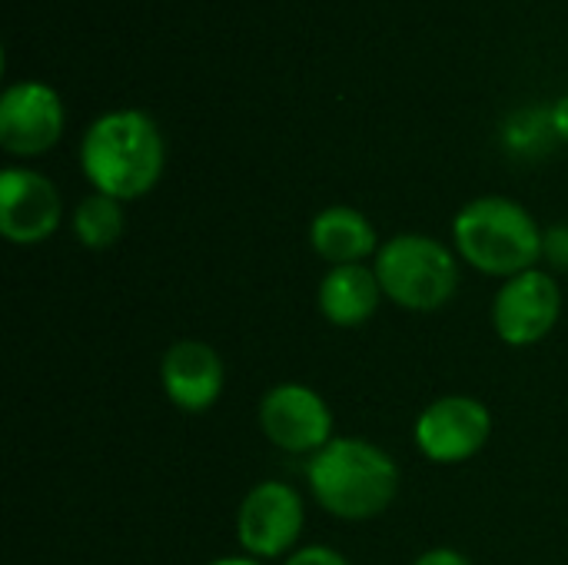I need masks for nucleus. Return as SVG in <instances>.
Instances as JSON below:
<instances>
[{
	"mask_svg": "<svg viewBox=\"0 0 568 565\" xmlns=\"http://www.w3.org/2000/svg\"><path fill=\"white\" fill-rule=\"evenodd\" d=\"M549 123H552V133L568 143V93H562V97L552 103V110H549Z\"/></svg>",
	"mask_w": 568,
	"mask_h": 565,
	"instance_id": "a211bd4d",
	"label": "nucleus"
},
{
	"mask_svg": "<svg viewBox=\"0 0 568 565\" xmlns=\"http://www.w3.org/2000/svg\"><path fill=\"white\" fill-rule=\"evenodd\" d=\"M260 433L270 446L290 456H316L336 440L329 403L306 383H280L263 393L256 410Z\"/></svg>",
	"mask_w": 568,
	"mask_h": 565,
	"instance_id": "423d86ee",
	"label": "nucleus"
},
{
	"mask_svg": "<svg viewBox=\"0 0 568 565\" xmlns=\"http://www.w3.org/2000/svg\"><path fill=\"white\" fill-rule=\"evenodd\" d=\"M306 486L320 509L343 523L383 516L399 496L396 460L359 436H336L306 460Z\"/></svg>",
	"mask_w": 568,
	"mask_h": 565,
	"instance_id": "f03ea898",
	"label": "nucleus"
},
{
	"mask_svg": "<svg viewBox=\"0 0 568 565\" xmlns=\"http://www.w3.org/2000/svg\"><path fill=\"white\" fill-rule=\"evenodd\" d=\"M493 436V413L483 400L453 393L433 400L413 426L416 450L436 466H459L469 463L486 450Z\"/></svg>",
	"mask_w": 568,
	"mask_h": 565,
	"instance_id": "0eeeda50",
	"label": "nucleus"
},
{
	"mask_svg": "<svg viewBox=\"0 0 568 565\" xmlns=\"http://www.w3.org/2000/svg\"><path fill=\"white\" fill-rule=\"evenodd\" d=\"M542 260H549L559 273H568V223L546 230V236H542Z\"/></svg>",
	"mask_w": 568,
	"mask_h": 565,
	"instance_id": "2eb2a0df",
	"label": "nucleus"
},
{
	"mask_svg": "<svg viewBox=\"0 0 568 565\" xmlns=\"http://www.w3.org/2000/svg\"><path fill=\"white\" fill-rule=\"evenodd\" d=\"M67 110L60 93L43 80H17L0 97V147L30 160L53 150L63 137Z\"/></svg>",
	"mask_w": 568,
	"mask_h": 565,
	"instance_id": "1a4fd4ad",
	"label": "nucleus"
},
{
	"mask_svg": "<svg viewBox=\"0 0 568 565\" xmlns=\"http://www.w3.org/2000/svg\"><path fill=\"white\" fill-rule=\"evenodd\" d=\"M283 565H353L339 549L333 546H303L293 556H286Z\"/></svg>",
	"mask_w": 568,
	"mask_h": 565,
	"instance_id": "dca6fc26",
	"label": "nucleus"
},
{
	"mask_svg": "<svg viewBox=\"0 0 568 565\" xmlns=\"http://www.w3.org/2000/svg\"><path fill=\"white\" fill-rule=\"evenodd\" d=\"M413 565H473L463 553H456V549H446V546H439V549H429V553H423L419 559Z\"/></svg>",
	"mask_w": 568,
	"mask_h": 565,
	"instance_id": "f3484780",
	"label": "nucleus"
},
{
	"mask_svg": "<svg viewBox=\"0 0 568 565\" xmlns=\"http://www.w3.org/2000/svg\"><path fill=\"white\" fill-rule=\"evenodd\" d=\"M206 565H263L256 563V559H250V556H223V559H213V563Z\"/></svg>",
	"mask_w": 568,
	"mask_h": 565,
	"instance_id": "6ab92c4d",
	"label": "nucleus"
},
{
	"mask_svg": "<svg viewBox=\"0 0 568 565\" xmlns=\"http://www.w3.org/2000/svg\"><path fill=\"white\" fill-rule=\"evenodd\" d=\"M562 316V286L549 270H526L503 280L493 300V330L506 346L542 343Z\"/></svg>",
	"mask_w": 568,
	"mask_h": 565,
	"instance_id": "6e6552de",
	"label": "nucleus"
},
{
	"mask_svg": "<svg viewBox=\"0 0 568 565\" xmlns=\"http://www.w3.org/2000/svg\"><path fill=\"white\" fill-rule=\"evenodd\" d=\"M459 263L456 250L436 236L396 233L379 246L373 270L389 303L409 313H433L456 296Z\"/></svg>",
	"mask_w": 568,
	"mask_h": 565,
	"instance_id": "20e7f679",
	"label": "nucleus"
},
{
	"mask_svg": "<svg viewBox=\"0 0 568 565\" xmlns=\"http://www.w3.org/2000/svg\"><path fill=\"white\" fill-rule=\"evenodd\" d=\"M306 526V506L296 486L283 480L256 483L236 509V539L243 556L256 563L286 559L296 553V543Z\"/></svg>",
	"mask_w": 568,
	"mask_h": 565,
	"instance_id": "39448f33",
	"label": "nucleus"
},
{
	"mask_svg": "<svg viewBox=\"0 0 568 565\" xmlns=\"http://www.w3.org/2000/svg\"><path fill=\"white\" fill-rule=\"evenodd\" d=\"M63 203L50 176L30 167H7L0 173V233L13 246H37L57 233Z\"/></svg>",
	"mask_w": 568,
	"mask_h": 565,
	"instance_id": "9d476101",
	"label": "nucleus"
},
{
	"mask_svg": "<svg viewBox=\"0 0 568 565\" xmlns=\"http://www.w3.org/2000/svg\"><path fill=\"white\" fill-rule=\"evenodd\" d=\"M310 246L329 266H353V263H366L369 256L376 260L383 243H379L373 220L363 210L336 203L313 216Z\"/></svg>",
	"mask_w": 568,
	"mask_h": 565,
	"instance_id": "f8f14e48",
	"label": "nucleus"
},
{
	"mask_svg": "<svg viewBox=\"0 0 568 565\" xmlns=\"http://www.w3.org/2000/svg\"><path fill=\"white\" fill-rule=\"evenodd\" d=\"M546 230L509 196H476L453 220L456 256L483 276L509 280L536 270L542 260Z\"/></svg>",
	"mask_w": 568,
	"mask_h": 565,
	"instance_id": "7ed1b4c3",
	"label": "nucleus"
},
{
	"mask_svg": "<svg viewBox=\"0 0 568 565\" xmlns=\"http://www.w3.org/2000/svg\"><path fill=\"white\" fill-rule=\"evenodd\" d=\"M70 230L80 240V246H87V250H110V246H116L123 230H126L123 200H113V196L93 190L90 196H83L73 206Z\"/></svg>",
	"mask_w": 568,
	"mask_h": 565,
	"instance_id": "4468645a",
	"label": "nucleus"
},
{
	"mask_svg": "<svg viewBox=\"0 0 568 565\" xmlns=\"http://www.w3.org/2000/svg\"><path fill=\"white\" fill-rule=\"evenodd\" d=\"M383 286L379 276L369 263H353V266H329L326 276L320 280L316 303L326 323L339 330H356L369 323L383 303Z\"/></svg>",
	"mask_w": 568,
	"mask_h": 565,
	"instance_id": "ddd939ff",
	"label": "nucleus"
},
{
	"mask_svg": "<svg viewBox=\"0 0 568 565\" xmlns=\"http://www.w3.org/2000/svg\"><path fill=\"white\" fill-rule=\"evenodd\" d=\"M160 383L166 400L183 413H206L226 386L220 353L203 340H176L160 360Z\"/></svg>",
	"mask_w": 568,
	"mask_h": 565,
	"instance_id": "9b49d317",
	"label": "nucleus"
},
{
	"mask_svg": "<svg viewBox=\"0 0 568 565\" xmlns=\"http://www.w3.org/2000/svg\"><path fill=\"white\" fill-rule=\"evenodd\" d=\"M166 167L160 123L146 110L120 107L100 113L80 140V170L97 193L113 200L146 196Z\"/></svg>",
	"mask_w": 568,
	"mask_h": 565,
	"instance_id": "f257e3e1",
	"label": "nucleus"
}]
</instances>
